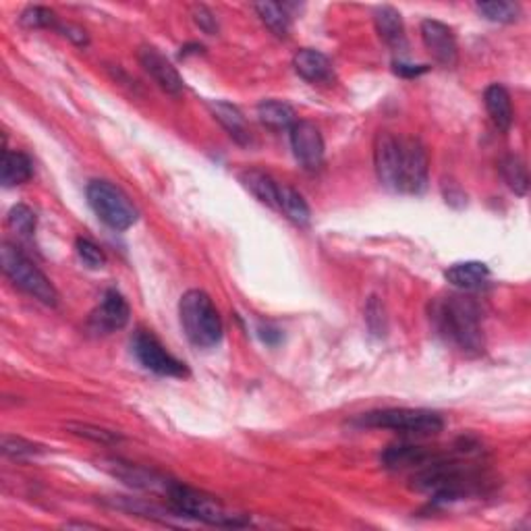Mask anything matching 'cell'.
I'll return each instance as SVG.
<instances>
[{
	"instance_id": "cell-20",
	"label": "cell",
	"mask_w": 531,
	"mask_h": 531,
	"mask_svg": "<svg viewBox=\"0 0 531 531\" xmlns=\"http://www.w3.org/2000/svg\"><path fill=\"white\" fill-rule=\"evenodd\" d=\"M445 279L457 289L474 290L488 282L490 270L484 261H461V264H453L448 268Z\"/></svg>"
},
{
	"instance_id": "cell-23",
	"label": "cell",
	"mask_w": 531,
	"mask_h": 531,
	"mask_svg": "<svg viewBox=\"0 0 531 531\" xmlns=\"http://www.w3.org/2000/svg\"><path fill=\"white\" fill-rule=\"evenodd\" d=\"M258 116H260L261 125H266L268 129H274V131L290 129L297 123V114L293 111V106L287 104V102H282V100L260 102Z\"/></svg>"
},
{
	"instance_id": "cell-34",
	"label": "cell",
	"mask_w": 531,
	"mask_h": 531,
	"mask_svg": "<svg viewBox=\"0 0 531 531\" xmlns=\"http://www.w3.org/2000/svg\"><path fill=\"white\" fill-rule=\"evenodd\" d=\"M366 320H368V326L369 330L374 334H384L387 330V318H384V308L380 305V301L372 297L368 303V310H366Z\"/></svg>"
},
{
	"instance_id": "cell-6",
	"label": "cell",
	"mask_w": 531,
	"mask_h": 531,
	"mask_svg": "<svg viewBox=\"0 0 531 531\" xmlns=\"http://www.w3.org/2000/svg\"><path fill=\"white\" fill-rule=\"evenodd\" d=\"M359 424L366 428H382L405 436H434L442 432L445 419L440 413L430 409H382L369 411L359 418Z\"/></svg>"
},
{
	"instance_id": "cell-10",
	"label": "cell",
	"mask_w": 531,
	"mask_h": 531,
	"mask_svg": "<svg viewBox=\"0 0 531 531\" xmlns=\"http://www.w3.org/2000/svg\"><path fill=\"white\" fill-rule=\"evenodd\" d=\"M374 166L380 183L397 192L401 189V137L380 131L374 142Z\"/></svg>"
},
{
	"instance_id": "cell-13",
	"label": "cell",
	"mask_w": 531,
	"mask_h": 531,
	"mask_svg": "<svg viewBox=\"0 0 531 531\" xmlns=\"http://www.w3.org/2000/svg\"><path fill=\"white\" fill-rule=\"evenodd\" d=\"M421 40H424L426 48L430 50L434 61L442 64V67L450 69L459 61V48H457L453 29L440 24V21L426 19L421 24Z\"/></svg>"
},
{
	"instance_id": "cell-37",
	"label": "cell",
	"mask_w": 531,
	"mask_h": 531,
	"mask_svg": "<svg viewBox=\"0 0 531 531\" xmlns=\"http://www.w3.org/2000/svg\"><path fill=\"white\" fill-rule=\"evenodd\" d=\"M260 337H261V340H264L266 345H279L280 343V339H282V332L279 330V329H274V326H270V324H261L260 326Z\"/></svg>"
},
{
	"instance_id": "cell-15",
	"label": "cell",
	"mask_w": 531,
	"mask_h": 531,
	"mask_svg": "<svg viewBox=\"0 0 531 531\" xmlns=\"http://www.w3.org/2000/svg\"><path fill=\"white\" fill-rule=\"evenodd\" d=\"M102 469L108 471V474L119 477L121 482H125L131 488L137 490H148V492H162L166 497L171 484L174 479H169L164 476L156 474V471L137 467V465H131L125 461H104L102 463Z\"/></svg>"
},
{
	"instance_id": "cell-28",
	"label": "cell",
	"mask_w": 531,
	"mask_h": 531,
	"mask_svg": "<svg viewBox=\"0 0 531 531\" xmlns=\"http://www.w3.org/2000/svg\"><path fill=\"white\" fill-rule=\"evenodd\" d=\"M476 9L484 19L494 21V24H515L521 15V6L508 3V0H498V3L497 0H494V3H477Z\"/></svg>"
},
{
	"instance_id": "cell-1",
	"label": "cell",
	"mask_w": 531,
	"mask_h": 531,
	"mask_svg": "<svg viewBox=\"0 0 531 531\" xmlns=\"http://www.w3.org/2000/svg\"><path fill=\"white\" fill-rule=\"evenodd\" d=\"M430 320L436 332L463 355L484 353L486 339L479 322L477 305L463 295H445L430 305Z\"/></svg>"
},
{
	"instance_id": "cell-18",
	"label": "cell",
	"mask_w": 531,
	"mask_h": 531,
	"mask_svg": "<svg viewBox=\"0 0 531 531\" xmlns=\"http://www.w3.org/2000/svg\"><path fill=\"white\" fill-rule=\"evenodd\" d=\"M210 111H212L214 119L221 123L224 131L235 140L239 145H250L251 143V131L247 127L245 116L241 114L237 106L229 104L224 100H216L210 104Z\"/></svg>"
},
{
	"instance_id": "cell-16",
	"label": "cell",
	"mask_w": 531,
	"mask_h": 531,
	"mask_svg": "<svg viewBox=\"0 0 531 531\" xmlns=\"http://www.w3.org/2000/svg\"><path fill=\"white\" fill-rule=\"evenodd\" d=\"M442 453L426 447L416 445H395L384 450L380 461L390 471H403V469H421L428 463L438 459Z\"/></svg>"
},
{
	"instance_id": "cell-14",
	"label": "cell",
	"mask_w": 531,
	"mask_h": 531,
	"mask_svg": "<svg viewBox=\"0 0 531 531\" xmlns=\"http://www.w3.org/2000/svg\"><path fill=\"white\" fill-rule=\"evenodd\" d=\"M140 63L143 71L154 79L160 90L171 93V96H181L185 90L183 77L172 67V63L164 54H160L154 46L140 48Z\"/></svg>"
},
{
	"instance_id": "cell-24",
	"label": "cell",
	"mask_w": 531,
	"mask_h": 531,
	"mask_svg": "<svg viewBox=\"0 0 531 531\" xmlns=\"http://www.w3.org/2000/svg\"><path fill=\"white\" fill-rule=\"evenodd\" d=\"M34 174L32 160H29L24 152H5L3 156V172H0V181L5 187H17L27 183Z\"/></svg>"
},
{
	"instance_id": "cell-7",
	"label": "cell",
	"mask_w": 531,
	"mask_h": 531,
	"mask_svg": "<svg viewBox=\"0 0 531 531\" xmlns=\"http://www.w3.org/2000/svg\"><path fill=\"white\" fill-rule=\"evenodd\" d=\"M87 202L100 221L114 231H127L140 218L133 202L111 181H92L87 185Z\"/></svg>"
},
{
	"instance_id": "cell-32",
	"label": "cell",
	"mask_w": 531,
	"mask_h": 531,
	"mask_svg": "<svg viewBox=\"0 0 531 531\" xmlns=\"http://www.w3.org/2000/svg\"><path fill=\"white\" fill-rule=\"evenodd\" d=\"M3 453L13 459H25V457H34L42 453V447L34 445V442L17 438V436H5L3 438Z\"/></svg>"
},
{
	"instance_id": "cell-35",
	"label": "cell",
	"mask_w": 531,
	"mask_h": 531,
	"mask_svg": "<svg viewBox=\"0 0 531 531\" xmlns=\"http://www.w3.org/2000/svg\"><path fill=\"white\" fill-rule=\"evenodd\" d=\"M192 15H193L195 25H198L203 34H208V35L218 34V21L214 17V13L210 11L208 6H203V5L193 6Z\"/></svg>"
},
{
	"instance_id": "cell-3",
	"label": "cell",
	"mask_w": 531,
	"mask_h": 531,
	"mask_svg": "<svg viewBox=\"0 0 531 531\" xmlns=\"http://www.w3.org/2000/svg\"><path fill=\"white\" fill-rule=\"evenodd\" d=\"M179 320L185 337L200 349L216 347L222 339V320L208 293L192 289L181 297Z\"/></svg>"
},
{
	"instance_id": "cell-26",
	"label": "cell",
	"mask_w": 531,
	"mask_h": 531,
	"mask_svg": "<svg viewBox=\"0 0 531 531\" xmlns=\"http://www.w3.org/2000/svg\"><path fill=\"white\" fill-rule=\"evenodd\" d=\"M500 174H503L505 183L508 185L513 193L517 195H526L527 187H529V174H527V166L519 156L508 154L503 160H500Z\"/></svg>"
},
{
	"instance_id": "cell-19",
	"label": "cell",
	"mask_w": 531,
	"mask_h": 531,
	"mask_svg": "<svg viewBox=\"0 0 531 531\" xmlns=\"http://www.w3.org/2000/svg\"><path fill=\"white\" fill-rule=\"evenodd\" d=\"M239 181H241V185L258 202H261L264 206L272 208V210H279L280 185H276V181L270 177V174H266L264 171H258V169H250V171H243L241 174H239Z\"/></svg>"
},
{
	"instance_id": "cell-8",
	"label": "cell",
	"mask_w": 531,
	"mask_h": 531,
	"mask_svg": "<svg viewBox=\"0 0 531 531\" xmlns=\"http://www.w3.org/2000/svg\"><path fill=\"white\" fill-rule=\"evenodd\" d=\"M131 349H133L135 358L140 359L142 366L145 369H150V372H154L158 376H169V378L187 376L185 363L179 361L177 358H172L154 334L137 330L133 334V339H131Z\"/></svg>"
},
{
	"instance_id": "cell-5",
	"label": "cell",
	"mask_w": 531,
	"mask_h": 531,
	"mask_svg": "<svg viewBox=\"0 0 531 531\" xmlns=\"http://www.w3.org/2000/svg\"><path fill=\"white\" fill-rule=\"evenodd\" d=\"M0 266H3V272L9 276L13 285L25 290L34 300L50 305V308H54L58 303V293L53 282L17 245L3 243L0 247Z\"/></svg>"
},
{
	"instance_id": "cell-30",
	"label": "cell",
	"mask_w": 531,
	"mask_h": 531,
	"mask_svg": "<svg viewBox=\"0 0 531 531\" xmlns=\"http://www.w3.org/2000/svg\"><path fill=\"white\" fill-rule=\"evenodd\" d=\"M75 250L79 260H82L90 270H100V268H104L106 264L104 251H102L96 243L90 241V239L79 237L75 241Z\"/></svg>"
},
{
	"instance_id": "cell-12",
	"label": "cell",
	"mask_w": 531,
	"mask_h": 531,
	"mask_svg": "<svg viewBox=\"0 0 531 531\" xmlns=\"http://www.w3.org/2000/svg\"><path fill=\"white\" fill-rule=\"evenodd\" d=\"M131 310L125 297L119 290H106L104 297L96 310L92 311L90 320H87V329L96 334H111L114 330L125 329L129 322Z\"/></svg>"
},
{
	"instance_id": "cell-33",
	"label": "cell",
	"mask_w": 531,
	"mask_h": 531,
	"mask_svg": "<svg viewBox=\"0 0 531 531\" xmlns=\"http://www.w3.org/2000/svg\"><path fill=\"white\" fill-rule=\"evenodd\" d=\"M69 430L77 436H84V438H90L93 442H102V445H114L119 442V436L114 432H108L104 428L87 426V424H69Z\"/></svg>"
},
{
	"instance_id": "cell-29",
	"label": "cell",
	"mask_w": 531,
	"mask_h": 531,
	"mask_svg": "<svg viewBox=\"0 0 531 531\" xmlns=\"http://www.w3.org/2000/svg\"><path fill=\"white\" fill-rule=\"evenodd\" d=\"M6 222H9V227L15 232H19V235H24V237L34 235V231H35L34 210L24 206V203H17V206L11 208L9 216H6Z\"/></svg>"
},
{
	"instance_id": "cell-31",
	"label": "cell",
	"mask_w": 531,
	"mask_h": 531,
	"mask_svg": "<svg viewBox=\"0 0 531 531\" xmlns=\"http://www.w3.org/2000/svg\"><path fill=\"white\" fill-rule=\"evenodd\" d=\"M21 24L29 29H42V27H56V15L46 9V6H29L21 13Z\"/></svg>"
},
{
	"instance_id": "cell-9",
	"label": "cell",
	"mask_w": 531,
	"mask_h": 531,
	"mask_svg": "<svg viewBox=\"0 0 531 531\" xmlns=\"http://www.w3.org/2000/svg\"><path fill=\"white\" fill-rule=\"evenodd\" d=\"M430 160L424 143L419 140H401V189L398 193L419 195L428 187V171Z\"/></svg>"
},
{
	"instance_id": "cell-11",
	"label": "cell",
	"mask_w": 531,
	"mask_h": 531,
	"mask_svg": "<svg viewBox=\"0 0 531 531\" xmlns=\"http://www.w3.org/2000/svg\"><path fill=\"white\" fill-rule=\"evenodd\" d=\"M290 148L305 171H318L324 162V137L310 121H297L289 129Z\"/></svg>"
},
{
	"instance_id": "cell-25",
	"label": "cell",
	"mask_w": 531,
	"mask_h": 531,
	"mask_svg": "<svg viewBox=\"0 0 531 531\" xmlns=\"http://www.w3.org/2000/svg\"><path fill=\"white\" fill-rule=\"evenodd\" d=\"M279 210L290 222L297 224V227H308L311 221L308 202H305L303 195L300 192H295L293 187L282 185L279 189Z\"/></svg>"
},
{
	"instance_id": "cell-2",
	"label": "cell",
	"mask_w": 531,
	"mask_h": 531,
	"mask_svg": "<svg viewBox=\"0 0 531 531\" xmlns=\"http://www.w3.org/2000/svg\"><path fill=\"white\" fill-rule=\"evenodd\" d=\"M411 482L413 488L432 494L434 500H459L482 490L484 476L471 465H463L442 453L438 459L418 469Z\"/></svg>"
},
{
	"instance_id": "cell-21",
	"label": "cell",
	"mask_w": 531,
	"mask_h": 531,
	"mask_svg": "<svg viewBox=\"0 0 531 531\" xmlns=\"http://www.w3.org/2000/svg\"><path fill=\"white\" fill-rule=\"evenodd\" d=\"M376 29L380 34V38L388 44L392 50H405L407 48V35H405V25L401 19V13L392 6H380L374 15Z\"/></svg>"
},
{
	"instance_id": "cell-27",
	"label": "cell",
	"mask_w": 531,
	"mask_h": 531,
	"mask_svg": "<svg viewBox=\"0 0 531 531\" xmlns=\"http://www.w3.org/2000/svg\"><path fill=\"white\" fill-rule=\"evenodd\" d=\"M253 9H256L260 19L264 21V25L270 29L274 35H279V38H287L289 29H290V17L285 11V6L279 3H258Z\"/></svg>"
},
{
	"instance_id": "cell-38",
	"label": "cell",
	"mask_w": 531,
	"mask_h": 531,
	"mask_svg": "<svg viewBox=\"0 0 531 531\" xmlns=\"http://www.w3.org/2000/svg\"><path fill=\"white\" fill-rule=\"evenodd\" d=\"M428 71V67H424V64H407V63H395V73L397 75H401V77H418V75H421V73H426Z\"/></svg>"
},
{
	"instance_id": "cell-4",
	"label": "cell",
	"mask_w": 531,
	"mask_h": 531,
	"mask_svg": "<svg viewBox=\"0 0 531 531\" xmlns=\"http://www.w3.org/2000/svg\"><path fill=\"white\" fill-rule=\"evenodd\" d=\"M166 498H169V503L179 515L203 521L208 523V526L245 527L247 523H250L245 515L229 511L218 498L210 497L206 492L189 488L185 484L172 482L169 492H166Z\"/></svg>"
},
{
	"instance_id": "cell-36",
	"label": "cell",
	"mask_w": 531,
	"mask_h": 531,
	"mask_svg": "<svg viewBox=\"0 0 531 531\" xmlns=\"http://www.w3.org/2000/svg\"><path fill=\"white\" fill-rule=\"evenodd\" d=\"M56 29L64 35V38H69L71 42H75L77 46H87V44H90V38H87L85 29L75 25V24H58Z\"/></svg>"
},
{
	"instance_id": "cell-17",
	"label": "cell",
	"mask_w": 531,
	"mask_h": 531,
	"mask_svg": "<svg viewBox=\"0 0 531 531\" xmlns=\"http://www.w3.org/2000/svg\"><path fill=\"white\" fill-rule=\"evenodd\" d=\"M293 67L297 75H301L305 82L318 84V85H329L334 82V69L329 56L320 53L314 48H303L293 56Z\"/></svg>"
},
{
	"instance_id": "cell-22",
	"label": "cell",
	"mask_w": 531,
	"mask_h": 531,
	"mask_svg": "<svg viewBox=\"0 0 531 531\" xmlns=\"http://www.w3.org/2000/svg\"><path fill=\"white\" fill-rule=\"evenodd\" d=\"M486 111H488L494 127L500 131H508L513 125V102L511 93L506 92V87L494 84L484 93Z\"/></svg>"
}]
</instances>
